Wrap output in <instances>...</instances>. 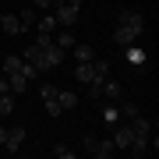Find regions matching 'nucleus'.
<instances>
[{"instance_id":"f257e3e1","label":"nucleus","mask_w":159,"mask_h":159,"mask_svg":"<svg viewBox=\"0 0 159 159\" xmlns=\"http://www.w3.org/2000/svg\"><path fill=\"white\" fill-rule=\"evenodd\" d=\"M64 57H67V50H60L57 43H32V46H25V53H21V60H29L32 67H39V71L60 67Z\"/></svg>"},{"instance_id":"f03ea898","label":"nucleus","mask_w":159,"mask_h":159,"mask_svg":"<svg viewBox=\"0 0 159 159\" xmlns=\"http://www.w3.org/2000/svg\"><path fill=\"white\" fill-rule=\"evenodd\" d=\"M145 35V14L138 7H124L120 11V21H117V32H113V43L117 46H131Z\"/></svg>"},{"instance_id":"7ed1b4c3","label":"nucleus","mask_w":159,"mask_h":159,"mask_svg":"<svg viewBox=\"0 0 159 159\" xmlns=\"http://www.w3.org/2000/svg\"><path fill=\"white\" fill-rule=\"evenodd\" d=\"M4 78L11 81V92H25L35 78H39V67H32V64L21 60V57H4Z\"/></svg>"},{"instance_id":"20e7f679","label":"nucleus","mask_w":159,"mask_h":159,"mask_svg":"<svg viewBox=\"0 0 159 159\" xmlns=\"http://www.w3.org/2000/svg\"><path fill=\"white\" fill-rule=\"evenodd\" d=\"M127 127H131V148L127 152L131 156H148V148H152V120H145L138 113V117L127 120Z\"/></svg>"},{"instance_id":"39448f33","label":"nucleus","mask_w":159,"mask_h":159,"mask_svg":"<svg viewBox=\"0 0 159 159\" xmlns=\"http://www.w3.org/2000/svg\"><path fill=\"white\" fill-rule=\"evenodd\" d=\"M106 74H110V60H96L92 57V60H78L74 64V78H78L81 85H89L92 96H96V85L106 78Z\"/></svg>"},{"instance_id":"423d86ee","label":"nucleus","mask_w":159,"mask_h":159,"mask_svg":"<svg viewBox=\"0 0 159 159\" xmlns=\"http://www.w3.org/2000/svg\"><path fill=\"white\" fill-rule=\"evenodd\" d=\"M25 134H29L25 124H11V127L0 124V148H4V152H18L21 142H25Z\"/></svg>"},{"instance_id":"0eeeda50","label":"nucleus","mask_w":159,"mask_h":159,"mask_svg":"<svg viewBox=\"0 0 159 159\" xmlns=\"http://www.w3.org/2000/svg\"><path fill=\"white\" fill-rule=\"evenodd\" d=\"M78 14H81V0H60L53 7V18H57V25H64V29H71L78 21Z\"/></svg>"},{"instance_id":"6e6552de","label":"nucleus","mask_w":159,"mask_h":159,"mask_svg":"<svg viewBox=\"0 0 159 159\" xmlns=\"http://www.w3.org/2000/svg\"><path fill=\"white\" fill-rule=\"evenodd\" d=\"M85 152L92 156V159H110L117 152V145H113V138H85Z\"/></svg>"},{"instance_id":"1a4fd4ad","label":"nucleus","mask_w":159,"mask_h":159,"mask_svg":"<svg viewBox=\"0 0 159 159\" xmlns=\"http://www.w3.org/2000/svg\"><path fill=\"white\" fill-rule=\"evenodd\" d=\"M39 96H43V106H46L50 117H60L64 113V110H60V89L57 85H39Z\"/></svg>"},{"instance_id":"9d476101","label":"nucleus","mask_w":159,"mask_h":159,"mask_svg":"<svg viewBox=\"0 0 159 159\" xmlns=\"http://www.w3.org/2000/svg\"><path fill=\"white\" fill-rule=\"evenodd\" d=\"M120 92H124V89H120V81H113V78H110V74H106V78L99 81V85H96V96H102L106 102H113V106H117L120 99H124V96H120Z\"/></svg>"},{"instance_id":"9b49d317","label":"nucleus","mask_w":159,"mask_h":159,"mask_svg":"<svg viewBox=\"0 0 159 159\" xmlns=\"http://www.w3.org/2000/svg\"><path fill=\"white\" fill-rule=\"evenodd\" d=\"M110 131H113V145L120 148V152H127L131 148V127H127V120H120V124L110 127Z\"/></svg>"},{"instance_id":"f8f14e48","label":"nucleus","mask_w":159,"mask_h":159,"mask_svg":"<svg viewBox=\"0 0 159 159\" xmlns=\"http://www.w3.org/2000/svg\"><path fill=\"white\" fill-rule=\"evenodd\" d=\"M35 21H39V11H35V7H21V11H18V25H21V32H32Z\"/></svg>"},{"instance_id":"ddd939ff","label":"nucleus","mask_w":159,"mask_h":159,"mask_svg":"<svg viewBox=\"0 0 159 159\" xmlns=\"http://www.w3.org/2000/svg\"><path fill=\"white\" fill-rule=\"evenodd\" d=\"M71 53H74V60H92V57H96V50H92L89 43H78V39H74Z\"/></svg>"},{"instance_id":"4468645a","label":"nucleus","mask_w":159,"mask_h":159,"mask_svg":"<svg viewBox=\"0 0 159 159\" xmlns=\"http://www.w3.org/2000/svg\"><path fill=\"white\" fill-rule=\"evenodd\" d=\"M124 50H127V60L134 64V67H142V64H145V57H148V53H145V50H142V46H138V43L124 46Z\"/></svg>"},{"instance_id":"2eb2a0df","label":"nucleus","mask_w":159,"mask_h":159,"mask_svg":"<svg viewBox=\"0 0 159 159\" xmlns=\"http://www.w3.org/2000/svg\"><path fill=\"white\" fill-rule=\"evenodd\" d=\"M0 29L7 35H21V25H18V14H4L0 18Z\"/></svg>"},{"instance_id":"dca6fc26","label":"nucleus","mask_w":159,"mask_h":159,"mask_svg":"<svg viewBox=\"0 0 159 159\" xmlns=\"http://www.w3.org/2000/svg\"><path fill=\"white\" fill-rule=\"evenodd\" d=\"M14 113V92H0V117Z\"/></svg>"},{"instance_id":"f3484780","label":"nucleus","mask_w":159,"mask_h":159,"mask_svg":"<svg viewBox=\"0 0 159 159\" xmlns=\"http://www.w3.org/2000/svg\"><path fill=\"white\" fill-rule=\"evenodd\" d=\"M102 124H106V127H117L120 124V113H117L113 102H106V110H102Z\"/></svg>"},{"instance_id":"a211bd4d","label":"nucleus","mask_w":159,"mask_h":159,"mask_svg":"<svg viewBox=\"0 0 159 159\" xmlns=\"http://www.w3.org/2000/svg\"><path fill=\"white\" fill-rule=\"evenodd\" d=\"M74 106H78V92H64L60 89V110L67 113V110H74Z\"/></svg>"},{"instance_id":"6ab92c4d","label":"nucleus","mask_w":159,"mask_h":159,"mask_svg":"<svg viewBox=\"0 0 159 159\" xmlns=\"http://www.w3.org/2000/svg\"><path fill=\"white\" fill-rule=\"evenodd\" d=\"M53 43H57L60 50H71V46H74V35H71L67 29H64V32H53Z\"/></svg>"},{"instance_id":"aec40b11","label":"nucleus","mask_w":159,"mask_h":159,"mask_svg":"<svg viewBox=\"0 0 159 159\" xmlns=\"http://www.w3.org/2000/svg\"><path fill=\"white\" fill-rule=\"evenodd\" d=\"M50 152H53V156H57V159H71V156H74V152H71V148H67V145H53V148H50Z\"/></svg>"},{"instance_id":"412c9836","label":"nucleus","mask_w":159,"mask_h":159,"mask_svg":"<svg viewBox=\"0 0 159 159\" xmlns=\"http://www.w3.org/2000/svg\"><path fill=\"white\" fill-rule=\"evenodd\" d=\"M35 11H53V0H32Z\"/></svg>"},{"instance_id":"4be33fe9","label":"nucleus","mask_w":159,"mask_h":159,"mask_svg":"<svg viewBox=\"0 0 159 159\" xmlns=\"http://www.w3.org/2000/svg\"><path fill=\"white\" fill-rule=\"evenodd\" d=\"M0 92H11V81H7L4 74H0Z\"/></svg>"}]
</instances>
